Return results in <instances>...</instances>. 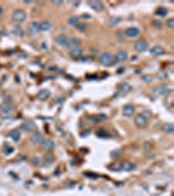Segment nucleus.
Listing matches in <instances>:
<instances>
[{
    "mask_svg": "<svg viewBox=\"0 0 174 196\" xmlns=\"http://www.w3.org/2000/svg\"><path fill=\"white\" fill-rule=\"evenodd\" d=\"M97 61L99 62V64L103 65H113L117 62V60L115 59V57H113L110 52H105L98 57Z\"/></svg>",
    "mask_w": 174,
    "mask_h": 196,
    "instance_id": "1",
    "label": "nucleus"
},
{
    "mask_svg": "<svg viewBox=\"0 0 174 196\" xmlns=\"http://www.w3.org/2000/svg\"><path fill=\"white\" fill-rule=\"evenodd\" d=\"M26 18H27L26 13L23 10H16L11 15V19L18 23L24 22L26 20Z\"/></svg>",
    "mask_w": 174,
    "mask_h": 196,
    "instance_id": "2",
    "label": "nucleus"
},
{
    "mask_svg": "<svg viewBox=\"0 0 174 196\" xmlns=\"http://www.w3.org/2000/svg\"><path fill=\"white\" fill-rule=\"evenodd\" d=\"M148 48V43L144 39H138L134 44V49L139 52H144Z\"/></svg>",
    "mask_w": 174,
    "mask_h": 196,
    "instance_id": "3",
    "label": "nucleus"
},
{
    "mask_svg": "<svg viewBox=\"0 0 174 196\" xmlns=\"http://www.w3.org/2000/svg\"><path fill=\"white\" fill-rule=\"evenodd\" d=\"M152 92L156 94V95H166L171 92V90L168 87V85L166 84H162L158 86H156L153 88Z\"/></svg>",
    "mask_w": 174,
    "mask_h": 196,
    "instance_id": "4",
    "label": "nucleus"
},
{
    "mask_svg": "<svg viewBox=\"0 0 174 196\" xmlns=\"http://www.w3.org/2000/svg\"><path fill=\"white\" fill-rule=\"evenodd\" d=\"M37 128L36 123L34 122L33 120H25L20 125L19 129L23 130V131H29V132H32L35 131Z\"/></svg>",
    "mask_w": 174,
    "mask_h": 196,
    "instance_id": "5",
    "label": "nucleus"
},
{
    "mask_svg": "<svg viewBox=\"0 0 174 196\" xmlns=\"http://www.w3.org/2000/svg\"><path fill=\"white\" fill-rule=\"evenodd\" d=\"M80 44H81V41L78 39H77V38H70V39H67L66 43L64 46L66 49L72 50L74 49V48H77V46Z\"/></svg>",
    "mask_w": 174,
    "mask_h": 196,
    "instance_id": "6",
    "label": "nucleus"
},
{
    "mask_svg": "<svg viewBox=\"0 0 174 196\" xmlns=\"http://www.w3.org/2000/svg\"><path fill=\"white\" fill-rule=\"evenodd\" d=\"M27 31L30 35H36L39 32V23L37 22H31L27 25Z\"/></svg>",
    "mask_w": 174,
    "mask_h": 196,
    "instance_id": "7",
    "label": "nucleus"
},
{
    "mask_svg": "<svg viewBox=\"0 0 174 196\" xmlns=\"http://www.w3.org/2000/svg\"><path fill=\"white\" fill-rule=\"evenodd\" d=\"M125 34H126V37H128V38H130V39H132V38H136V37H138L139 35L140 34V31L139 28H137V27H129V28H127L126 30V31H125Z\"/></svg>",
    "mask_w": 174,
    "mask_h": 196,
    "instance_id": "8",
    "label": "nucleus"
},
{
    "mask_svg": "<svg viewBox=\"0 0 174 196\" xmlns=\"http://www.w3.org/2000/svg\"><path fill=\"white\" fill-rule=\"evenodd\" d=\"M30 140H31V141L33 143V144L39 145V144H41L44 140V135L41 132H34L33 134L31 136Z\"/></svg>",
    "mask_w": 174,
    "mask_h": 196,
    "instance_id": "9",
    "label": "nucleus"
},
{
    "mask_svg": "<svg viewBox=\"0 0 174 196\" xmlns=\"http://www.w3.org/2000/svg\"><path fill=\"white\" fill-rule=\"evenodd\" d=\"M134 123L138 127H143L147 124V119L143 114H138L135 117V119H134Z\"/></svg>",
    "mask_w": 174,
    "mask_h": 196,
    "instance_id": "10",
    "label": "nucleus"
},
{
    "mask_svg": "<svg viewBox=\"0 0 174 196\" xmlns=\"http://www.w3.org/2000/svg\"><path fill=\"white\" fill-rule=\"evenodd\" d=\"M89 5L92 7V10H94L95 11H97V12L102 11V10H104V5H103V3L100 2V1H97V0H94L93 1V0H92V1L89 2Z\"/></svg>",
    "mask_w": 174,
    "mask_h": 196,
    "instance_id": "11",
    "label": "nucleus"
},
{
    "mask_svg": "<svg viewBox=\"0 0 174 196\" xmlns=\"http://www.w3.org/2000/svg\"><path fill=\"white\" fill-rule=\"evenodd\" d=\"M122 113L124 116L126 117H131L134 113H135V108L131 105H126L123 107Z\"/></svg>",
    "mask_w": 174,
    "mask_h": 196,
    "instance_id": "12",
    "label": "nucleus"
},
{
    "mask_svg": "<svg viewBox=\"0 0 174 196\" xmlns=\"http://www.w3.org/2000/svg\"><path fill=\"white\" fill-rule=\"evenodd\" d=\"M136 166L130 161H124L120 163V169L126 172H131L135 170Z\"/></svg>",
    "mask_w": 174,
    "mask_h": 196,
    "instance_id": "13",
    "label": "nucleus"
},
{
    "mask_svg": "<svg viewBox=\"0 0 174 196\" xmlns=\"http://www.w3.org/2000/svg\"><path fill=\"white\" fill-rule=\"evenodd\" d=\"M41 147H42L43 150L50 151L55 147V143L52 140H44L43 142L41 143Z\"/></svg>",
    "mask_w": 174,
    "mask_h": 196,
    "instance_id": "14",
    "label": "nucleus"
},
{
    "mask_svg": "<svg viewBox=\"0 0 174 196\" xmlns=\"http://www.w3.org/2000/svg\"><path fill=\"white\" fill-rule=\"evenodd\" d=\"M67 38L66 36L64 34L58 35L55 39H54V43L57 44L58 46H64L66 43Z\"/></svg>",
    "mask_w": 174,
    "mask_h": 196,
    "instance_id": "15",
    "label": "nucleus"
},
{
    "mask_svg": "<svg viewBox=\"0 0 174 196\" xmlns=\"http://www.w3.org/2000/svg\"><path fill=\"white\" fill-rule=\"evenodd\" d=\"M84 52V50L81 49V48H74V49L70 50V52H68V55L70 58H72V59H75V58H78L80 57L81 55Z\"/></svg>",
    "mask_w": 174,
    "mask_h": 196,
    "instance_id": "16",
    "label": "nucleus"
},
{
    "mask_svg": "<svg viewBox=\"0 0 174 196\" xmlns=\"http://www.w3.org/2000/svg\"><path fill=\"white\" fill-rule=\"evenodd\" d=\"M13 111V108L11 107L9 103H6V102H4L3 104L0 105V113H5V114H9V113H12Z\"/></svg>",
    "mask_w": 174,
    "mask_h": 196,
    "instance_id": "17",
    "label": "nucleus"
},
{
    "mask_svg": "<svg viewBox=\"0 0 174 196\" xmlns=\"http://www.w3.org/2000/svg\"><path fill=\"white\" fill-rule=\"evenodd\" d=\"M50 95H51V93H50L49 90H47V89H42L37 94V98L40 99V100H44V99H47L50 97Z\"/></svg>",
    "mask_w": 174,
    "mask_h": 196,
    "instance_id": "18",
    "label": "nucleus"
},
{
    "mask_svg": "<svg viewBox=\"0 0 174 196\" xmlns=\"http://www.w3.org/2000/svg\"><path fill=\"white\" fill-rule=\"evenodd\" d=\"M128 59V54L126 52V51H123V50H119L118 52L116 53V56H115V59L117 61H125L126 59Z\"/></svg>",
    "mask_w": 174,
    "mask_h": 196,
    "instance_id": "19",
    "label": "nucleus"
},
{
    "mask_svg": "<svg viewBox=\"0 0 174 196\" xmlns=\"http://www.w3.org/2000/svg\"><path fill=\"white\" fill-rule=\"evenodd\" d=\"M39 31H47L49 30L52 28V24L51 22L48 21V20H44L42 22H40L39 24Z\"/></svg>",
    "mask_w": 174,
    "mask_h": 196,
    "instance_id": "20",
    "label": "nucleus"
},
{
    "mask_svg": "<svg viewBox=\"0 0 174 196\" xmlns=\"http://www.w3.org/2000/svg\"><path fill=\"white\" fill-rule=\"evenodd\" d=\"M122 21V18L120 17H117V16H113V17H110L107 19V25L110 26H115L118 24H119Z\"/></svg>",
    "mask_w": 174,
    "mask_h": 196,
    "instance_id": "21",
    "label": "nucleus"
},
{
    "mask_svg": "<svg viewBox=\"0 0 174 196\" xmlns=\"http://www.w3.org/2000/svg\"><path fill=\"white\" fill-rule=\"evenodd\" d=\"M150 53L151 54V55H154V56L161 55V54L164 53V47H162V46H160V45H156V46L152 47V48L150 50Z\"/></svg>",
    "mask_w": 174,
    "mask_h": 196,
    "instance_id": "22",
    "label": "nucleus"
},
{
    "mask_svg": "<svg viewBox=\"0 0 174 196\" xmlns=\"http://www.w3.org/2000/svg\"><path fill=\"white\" fill-rule=\"evenodd\" d=\"M8 137L17 143L20 140V132L18 130H12L8 133Z\"/></svg>",
    "mask_w": 174,
    "mask_h": 196,
    "instance_id": "23",
    "label": "nucleus"
},
{
    "mask_svg": "<svg viewBox=\"0 0 174 196\" xmlns=\"http://www.w3.org/2000/svg\"><path fill=\"white\" fill-rule=\"evenodd\" d=\"M162 131L164 132H166V133H173V124H171V123H164V125L162 126Z\"/></svg>",
    "mask_w": 174,
    "mask_h": 196,
    "instance_id": "24",
    "label": "nucleus"
},
{
    "mask_svg": "<svg viewBox=\"0 0 174 196\" xmlns=\"http://www.w3.org/2000/svg\"><path fill=\"white\" fill-rule=\"evenodd\" d=\"M119 90L124 93H129L131 90V85L129 83H127V82H122L119 85Z\"/></svg>",
    "mask_w": 174,
    "mask_h": 196,
    "instance_id": "25",
    "label": "nucleus"
},
{
    "mask_svg": "<svg viewBox=\"0 0 174 196\" xmlns=\"http://www.w3.org/2000/svg\"><path fill=\"white\" fill-rule=\"evenodd\" d=\"M168 13V10L164 6H160L157 10H155V14L160 17H165Z\"/></svg>",
    "mask_w": 174,
    "mask_h": 196,
    "instance_id": "26",
    "label": "nucleus"
},
{
    "mask_svg": "<svg viewBox=\"0 0 174 196\" xmlns=\"http://www.w3.org/2000/svg\"><path fill=\"white\" fill-rule=\"evenodd\" d=\"M12 33L15 35V36H17V37H22L23 34H24V31L23 29L19 26V25H15L13 26V28H12Z\"/></svg>",
    "mask_w": 174,
    "mask_h": 196,
    "instance_id": "27",
    "label": "nucleus"
},
{
    "mask_svg": "<svg viewBox=\"0 0 174 196\" xmlns=\"http://www.w3.org/2000/svg\"><path fill=\"white\" fill-rule=\"evenodd\" d=\"M78 22H79V19H78V17H77V16H72V17H70L67 21L68 25H72V26L73 25L76 26L78 24Z\"/></svg>",
    "mask_w": 174,
    "mask_h": 196,
    "instance_id": "28",
    "label": "nucleus"
},
{
    "mask_svg": "<svg viewBox=\"0 0 174 196\" xmlns=\"http://www.w3.org/2000/svg\"><path fill=\"white\" fill-rule=\"evenodd\" d=\"M121 155H122V151L120 149H115L111 152V158L113 160L118 159L119 157H121Z\"/></svg>",
    "mask_w": 174,
    "mask_h": 196,
    "instance_id": "29",
    "label": "nucleus"
},
{
    "mask_svg": "<svg viewBox=\"0 0 174 196\" xmlns=\"http://www.w3.org/2000/svg\"><path fill=\"white\" fill-rule=\"evenodd\" d=\"M86 121L87 122L91 123V124H92V125H97V124L99 123L100 120H99L97 117H95V116H92V115H91V116H87Z\"/></svg>",
    "mask_w": 174,
    "mask_h": 196,
    "instance_id": "30",
    "label": "nucleus"
},
{
    "mask_svg": "<svg viewBox=\"0 0 174 196\" xmlns=\"http://www.w3.org/2000/svg\"><path fill=\"white\" fill-rule=\"evenodd\" d=\"M88 28H89V26L85 23H78L76 25V30L78 31H85L88 30Z\"/></svg>",
    "mask_w": 174,
    "mask_h": 196,
    "instance_id": "31",
    "label": "nucleus"
},
{
    "mask_svg": "<svg viewBox=\"0 0 174 196\" xmlns=\"http://www.w3.org/2000/svg\"><path fill=\"white\" fill-rule=\"evenodd\" d=\"M141 80L145 83H151L153 81V76L151 74H146V75H144L141 77Z\"/></svg>",
    "mask_w": 174,
    "mask_h": 196,
    "instance_id": "32",
    "label": "nucleus"
},
{
    "mask_svg": "<svg viewBox=\"0 0 174 196\" xmlns=\"http://www.w3.org/2000/svg\"><path fill=\"white\" fill-rule=\"evenodd\" d=\"M157 77H158L159 79H165V78H168V74H167V73H166L165 71L161 70V71H160V72L157 73Z\"/></svg>",
    "mask_w": 174,
    "mask_h": 196,
    "instance_id": "33",
    "label": "nucleus"
},
{
    "mask_svg": "<svg viewBox=\"0 0 174 196\" xmlns=\"http://www.w3.org/2000/svg\"><path fill=\"white\" fill-rule=\"evenodd\" d=\"M109 168L111 169V170H115V171H118L120 169V163L119 162H113L112 164H111L109 166Z\"/></svg>",
    "mask_w": 174,
    "mask_h": 196,
    "instance_id": "34",
    "label": "nucleus"
},
{
    "mask_svg": "<svg viewBox=\"0 0 174 196\" xmlns=\"http://www.w3.org/2000/svg\"><path fill=\"white\" fill-rule=\"evenodd\" d=\"M14 152V148L12 147H5L4 148V153L5 155H10V153Z\"/></svg>",
    "mask_w": 174,
    "mask_h": 196,
    "instance_id": "35",
    "label": "nucleus"
},
{
    "mask_svg": "<svg viewBox=\"0 0 174 196\" xmlns=\"http://www.w3.org/2000/svg\"><path fill=\"white\" fill-rule=\"evenodd\" d=\"M166 25L167 27L171 30H173L174 28V19L172 18V19H169L166 21Z\"/></svg>",
    "mask_w": 174,
    "mask_h": 196,
    "instance_id": "36",
    "label": "nucleus"
},
{
    "mask_svg": "<svg viewBox=\"0 0 174 196\" xmlns=\"http://www.w3.org/2000/svg\"><path fill=\"white\" fill-rule=\"evenodd\" d=\"M151 25H153L155 28L159 29V28H160L162 26V23H161V21H160V20H153L151 22Z\"/></svg>",
    "mask_w": 174,
    "mask_h": 196,
    "instance_id": "37",
    "label": "nucleus"
},
{
    "mask_svg": "<svg viewBox=\"0 0 174 196\" xmlns=\"http://www.w3.org/2000/svg\"><path fill=\"white\" fill-rule=\"evenodd\" d=\"M40 162H41V161H40V159H39V157H33V158L31 159V163H32L33 165H35V166L39 165Z\"/></svg>",
    "mask_w": 174,
    "mask_h": 196,
    "instance_id": "38",
    "label": "nucleus"
},
{
    "mask_svg": "<svg viewBox=\"0 0 174 196\" xmlns=\"http://www.w3.org/2000/svg\"><path fill=\"white\" fill-rule=\"evenodd\" d=\"M97 118L98 119H99V120H100V119L105 120V119H107V116L106 115V114H103V113H101V114H100V113H99V114H97Z\"/></svg>",
    "mask_w": 174,
    "mask_h": 196,
    "instance_id": "39",
    "label": "nucleus"
},
{
    "mask_svg": "<svg viewBox=\"0 0 174 196\" xmlns=\"http://www.w3.org/2000/svg\"><path fill=\"white\" fill-rule=\"evenodd\" d=\"M52 4L55 5H61V4H63V1L62 0H52Z\"/></svg>",
    "mask_w": 174,
    "mask_h": 196,
    "instance_id": "40",
    "label": "nucleus"
},
{
    "mask_svg": "<svg viewBox=\"0 0 174 196\" xmlns=\"http://www.w3.org/2000/svg\"><path fill=\"white\" fill-rule=\"evenodd\" d=\"M82 18H85V19H91V16H90V15L89 14H84L82 16Z\"/></svg>",
    "mask_w": 174,
    "mask_h": 196,
    "instance_id": "41",
    "label": "nucleus"
},
{
    "mask_svg": "<svg viewBox=\"0 0 174 196\" xmlns=\"http://www.w3.org/2000/svg\"><path fill=\"white\" fill-rule=\"evenodd\" d=\"M25 4H31V3H32V1L31 0H24V1Z\"/></svg>",
    "mask_w": 174,
    "mask_h": 196,
    "instance_id": "42",
    "label": "nucleus"
},
{
    "mask_svg": "<svg viewBox=\"0 0 174 196\" xmlns=\"http://www.w3.org/2000/svg\"><path fill=\"white\" fill-rule=\"evenodd\" d=\"M2 13H3V8H2V7L0 6V16L2 15Z\"/></svg>",
    "mask_w": 174,
    "mask_h": 196,
    "instance_id": "43",
    "label": "nucleus"
},
{
    "mask_svg": "<svg viewBox=\"0 0 174 196\" xmlns=\"http://www.w3.org/2000/svg\"><path fill=\"white\" fill-rule=\"evenodd\" d=\"M0 116H1V113H0Z\"/></svg>",
    "mask_w": 174,
    "mask_h": 196,
    "instance_id": "44",
    "label": "nucleus"
}]
</instances>
